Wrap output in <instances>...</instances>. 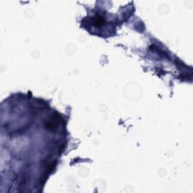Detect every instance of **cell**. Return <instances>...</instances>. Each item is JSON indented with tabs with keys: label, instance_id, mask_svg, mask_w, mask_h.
Here are the masks:
<instances>
[{
	"label": "cell",
	"instance_id": "1",
	"mask_svg": "<svg viewBox=\"0 0 193 193\" xmlns=\"http://www.w3.org/2000/svg\"><path fill=\"white\" fill-rule=\"evenodd\" d=\"M57 120L56 119H54V117L51 119V120L48 121L45 123V128L46 129L50 130V131H54V129L57 128Z\"/></svg>",
	"mask_w": 193,
	"mask_h": 193
},
{
	"label": "cell",
	"instance_id": "2",
	"mask_svg": "<svg viewBox=\"0 0 193 193\" xmlns=\"http://www.w3.org/2000/svg\"><path fill=\"white\" fill-rule=\"evenodd\" d=\"M92 20H93V24L96 26H101L105 23L104 18L101 16H99V15L93 18Z\"/></svg>",
	"mask_w": 193,
	"mask_h": 193
}]
</instances>
